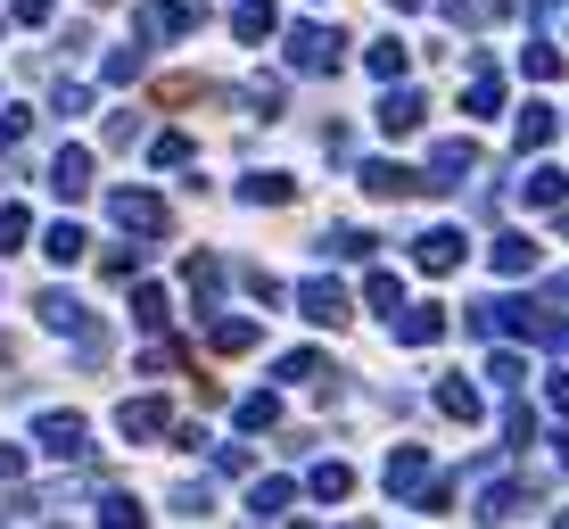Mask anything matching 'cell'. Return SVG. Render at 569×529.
I'll list each match as a JSON object with an SVG mask.
<instances>
[{"label":"cell","instance_id":"8d00e7d4","mask_svg":"<svg viewBox=\"0 0 569 529\" xmlns=\"http://www.w3.org/2000/svg\"><path fill=\"white\" fill-rule=\"evenodd\" d=\"M545 397H553V414H569V373H545Z\"/></svg>","mask_w":569,"mask_h":529},{"label":"cell","instance_id":"484cf974","mask_svg":"<svg viewBox=\"0 0 569 529\" xmlns=\"http://www.w3.org/2000/svg\"><path fill=\"white\" fill-rule=\"evenodd\" d=\"M496 108H503V75L478 67V75H471V116H496Z\"/></svg>","mask_w":569,"mask_h":529},{"label":"cell","instance_id":"d6a6232c","mask_svg":"<svg viewBox=\"0 0 569 529\" xmlns=\"http://www.w3.org/2000/svg\"><path fill=\"white\" fill-rule=\"evenodd\" d=\"M25 125H34L25 108H0V150H17V141H25Z\"/></svg>","mask_w":569,"mask_h":529},{"label":"cell","instance_id":"60d3db41","mask_svg":"<svg viewBox=\"0 0 569 529\" xmlns=\"http://www.w3.org/2000/svg\"><path fill=\"white\" fill-rule=\"evenodd\" d=\"M553 290H561V298H569V273H561V282H553Z\"/></svg>","mask_w":569,"mask_h":529},{"label":"cell","instance_id":"5bb4252c","mask_svg":"<svg viewBox=\"0 0 569 529\" xmlns=\"http://www.w3.org/2000/svg\"><path fill=\"white\" fill-rule=\"evenodd\" d=\"M520 199H529V208H569V174L561 166H536L529 183H520Z\"/></svg>","mask_w":569,"mask_h":529},{"label":"cell","instance_id":"1f68e13d","mask_svg":"<svg viewBox=\"0 0 569 529\" xmlns=\"http://www.w3.org/2000/svg\"><path fill=\"white\" fill-rule=\"evenodd\" d=\"M322 373V356H313V348H297V356H281V380H313Z\"/></svg>","mask_w":569,"mask_h":529},{"label":"cell","instance_id":"9a60e30c","mask_svg":"<svg viewBox=\"0 0 569 529\" xmlns=\"http://www.w3.org/2000/svg\"><path fill=\"white\" fill-rule=\"evenodd\" d=\"M380 132L396 141V132H422V92H388L380 99Z\"/></svg>","mask_w":569,"mask_h":529},{"label":"cell","instance_id":"6da1fadb","mask_svg":"<svg viewBox=\"0 0 569 529\" xmlns=\"http://www.w3.org/2000/svg\"><path fill=\"white\" fill-rule=\"evenodd\" d=\"M339 50H347V34H331V25H297L289 34V67L297 75H331Z\"/></svg>","mask_w":569,"mask_h":529},{"label":"cell","instance_id":"7402d4cb","mask_svg":"<svg viewBox=\"0 0 569 529\" xmlns=\"http://www.w3.org/2000/svg\"><path fill=\"white\" fill-rule=\"evenodd\" d=\"M248 505H257V513H289V505H297V480H257V489H248Z\"/></svg>","mask_w":569,"mask_h":529},{"label":"cell","instance_id":"30bf717a","mask_svg":"<svg viewBox=\"0 0 569 529\" xmlns=\"http://www.w3.org/2000/svg\"><path fill=\"white\" fill-rule=\"evenodd\" d=\"M116 431L125 438H157L166 431V405H157V397H125V405H116Z\"/></svg>","mask_w":569,"mask_h":529},{"label":"cell","instance_id":"7a4b0ae2","mask_svg":"<svg viewBox=\"0 0 569 529\" xmlns=\"http://www.w3.org/2000/svg\"><path fill=\"white\" fill-rule=\"evenodd\" d=\"M108 215H116L125 232H141V240H157V232H166V199H157V190H116Z\"/></svg>","mask_w":569,"mask_h":529},{"label":"cell","instance_id":"5b68a950","mask_svg":"<svg viewBox=\"0 0 569 529\" xmlns=\"http://www.w3.org/2000/svg\"><path fill=\"white\" fill-rule=\"evenodd\" d=\"M364 190H371V199H413V190H429V174H413V166H388V157H371V166H364Z\"/></svg>","mask_w":569,"mask_h":529},{"label":"cell","instance_id":"f1b7e54d","mask_svg":"<svg viewBox=\"0 0 569 529\" xmlns=\"http://www.w3.org/2000/svg\"><path fill=\"white\" fill-rule=\"evenodd\" d=\"M520 67H529L536 83H553V75H561V50H545V42H529V50H520Z\"/></svg>","mask_w":569,"mask_h":529},{"label":"cell","instance_id":"8fae6325","mask_svg":"<svg viewBox=\"0 0 569 529\" xmlns=\"http://www.w3.org/2000/svg\"><path fill=\"white\" fill-rule=\"evenodd\" d=\"M422 489H429L422 447H396V455H388V496H422Z\"/></svg>","mask_w":569,"mask_h":529},{"label":"cell","instance_id":"7bdbcfd3","mask_svg":"<svg viewBox=\"0 0 569 529\" xmlns=\"http://www.w3.org/2000/svg\"><path fill=\"white\" fill-rule=\"evenodd\" d=\"M561 529H569V513H561Z\"/></svg>","mask_w":569,"mask_h":529},{"label":"cell","instance_id":"9c48e42d","mask_svg":"<svg viewBox=\"0 0 569 529\" xmlns=\"http://www.w3.org/2000/svg\"><path fill=\"white\" fill-rule=\"evenodd\" d=\"M297 306H306V322H322V331L347 322V290H339V282H306V290H297Z\"/></svg>","mask_w":569,"mask_h":529},{"label":"cell","instance_id":"3957f363","mask_svg":"<svg viewBox=\"0 0 569 529\" xmlns=\"http://www.w3.org/2000/svg\"><path fill=\"white\" fill-rule=\"evenodd\" d=\"M34 438H42V455H58V463H83V455H92V431H83L74 414H42Z\"/></svg>","mask_w":569,"mask_h":529},{"label":"cell","instance_id":"ab89813d","mask_svg":"<svg viewBox=\"0 0 569 529\" xmlns=\"http://www.w3.org/2000/svg\"><path fill=\"white\" fill-rule=\"evenodd\" d=\"M553 455H561V463H569V431H561V447H553Z\"/></svg>","mask_w":569,"mask_h":529},{"label":"cell","instance_id":"ac0fdd59","mask_svg":"<svg viewBox=\"0 0 569 529\" xmlns=\"http://www.w3.org/2000/svg\"><path fill=\"white\" fill-rule=\"evenodd\" d=\"M512 141H520V150H545V141H553V108H545V99H529V108H520Z\"/></svg>","mask_w":569,"mask_h":529},{"label":"cell","instance_id":"2e32d148","mask_svg":"<svg viewBox=\"0 0 569 529\" xmlns=\"http://www.w3.org/2000/svg\"><path fill=\"white\" fill-rule=\"evenodd\" d=\"M536 257H545V248H536L529 232H503L496 240V273H536Z\"/></svg>","mask_w":569,"mask_h":529},{"label":"cell","instance_id":"603a6c76","mask_svg":"<svg viewBox=\"0 0 569 529\" xmlns=\"http://www.w3.org/2000/svg\"><path fill=\"white\" fill-rule=\"evenodd\" d=\"M404 58H413L404 42H371V58H364V67H371L380 83H396V75H404Z\"/></svg>","mask_w":569,"mask_h":529},{"label":"cell","instance_id":"83f0119b","mask_svg":"<svg viewBox=\"0 0 569 529\" xmlns=\"http://www.w3.org/2000/svg\"><path fill=\"white\" fill-rule=\"evenodd\" d=\"M273 422H281L273 397H239V431H273Z\"/></svg>","mask_w":569,"mask_h":529},{"label":"cell","instance_id":"e0dca14e","mask_svg":"<svg viewBox=\"0 0 569 529\" xmlns=\"http://www.w3.org/2000/svg\"><path fill=\"white\" fill-rule=\"evenodd\" d=\"M239 199H248V208H289L297 183H289V174H248V190H239Z\"/></svg>","mask_w":569,"mask_h":529},{"label":"cell","instance_id":"8992f818","mask_svg":"<svg viewBox=\"0 0 569 529\" xmlns=\"http://www.w3.org/2000/svg\"><path fill=\"white\" fill-rule=\"evenodd\" d=\"M413 257H422V273H454V264H462V232H454V224L422 232V240H413Z\"/></svg>","mask_w":569,"mask_h":529},{"label":"cell","instance_id":"e575fe53","mask_svg":"<svg viewBox=\"0 0 569 529\" xmlns=\"http://www.w3.org/2000/svg\"><path fill=\"white\" fill-rule=\"evenodd\" d=\"M149 157H157V166H182V157H190V132H166V141H157Z\"/></svg>","mask_w":569,"mask_h":529},{"label":"cell","instance_id":"4dcf8cb0","mask_svg":"<svg viewBox=\"0 0 569 529\" xmlns=\"http://www.w3.org/2000/svg\"><path fill=\"white\" fill-rule=\"evenodd\" d=\"M487 380H496V389H520V380H529V364H520V356H487Z\"/></svg>","mask_w":569,"mask_h":529},{"label":"cell","instance_id":"74e56055","mask_svg":"<svg viewBox=\"0 0 569 529\" xmlns=\"http://www.w3.org/2000/svg\"><path fill=\"white\" fill-rule=\"evenodd\" d=\"M50 9H58V0H17V17H25V25H42Z\"/></svg>","mask_w":569,"mask_h":529},{"label":"cell","instance_id":"b9f144b4","mask_svg":"<svg viewBox=\"0 0 569 529\" xmlns=\"http://www.w3.org/2000/svg\"><path fill=\"white\" fill-rule=\"evenodd\" d=\"M347 529H371V521H347Z\"/></svg>","mask_w":569,"mask_h":529},{"label":"cell","instance_id":"44dd1931","mask_svg":"<svg viewBox=\"0 0 569 529\" xmlns=\"http://www.w3.org/2000/svg\"><path fill=\"white\" fill-rule=\"evenodd\" d=\"M364 298H371V306H380V315H388V322H396V315H404V282H396V273H371V282H364Z\"/></svg>","mask_w":569,"mask_h":529},{"label":"cell","instance_id":"836d02e7","mask_svg":"<svg viewBox=\"0 0 569 529\" xmlns=\"http://www.w3.org/2000/svg\"><path fill=\"white\" fill-rule=\"evenodd\" d=\"M132 315H141V322H166V290H132Z\"/></svg>","mask_w":569,"mask_h":529},{"label":"cell","instance_id":"d590c367","mask_svg":"<svg viewBox=\"0 0 569 529\" xmlns=\"http://www.w3.org/2000/svg\"><path fill=\"white\" fill-rule=\"evenodd\" d=\"M25 232H34V224H25V208H0V248H17Z\"/></svg>","mask_w":569,"mask_h":529},{"label":"cell","instance_id":"4fadbf2b","mask_svg":"<svg viewBox=\"0 0 569 529\" xmlns=\"http://www.w3.org/2000/svg\"><path fill=\"white\" fill-rule=\"evenodd\" d=\"M232 34H239V42H273V34H281L273 0H239V9H232Z\"/></svg>","mask_w":569,"mask_h":529},{"label":"cell","instance_id":"d6986e66","mask_svg":"<svg viewBox=\"0 0 569 529\" xmlns=\"http://www.w3.org/2000/svg\"><path fill=\"white\" fill-rule=\"evenodd\" d=\"M83 248H92V240H83V224H50V232H42V257H50V264H74Z\"/></svg>","mask_w":569,"mask_h":529},{"label":"cell","instance_id":"cb8c5ba5","mask_svg":"<svg viewBox=\"0 0 569 529\" xmlns=\"http://www.w3.org/2000/svg\"><path fill=\"white\" fill-rule=\"evenodd\" d=\"M306 489H313V496H331V505H339V496L355 489V472H347V463H313V480H306Z\"/></svg>","mask_w":569,"mask_h":529},{"label":"cell","instance_id":"52a82bcc","mask_svg":"<svg viewBox=\"0 0 569 529\" xmlns=\"http://www.w3.org/2000/svg\"><path fill=\"white\" fill-rule=\"evenodd\" d=\"M50 190L58 199H83V190H92V150H58L50 157Z\"/></svg>","mask_w":569,"mask_h":529},{"label":"cell","instance_id":"d4e9b609","mask_svg":"<svg viewBox=\"0 0 569 529\" xmlns=\"http://www.w3.org/2000/svg\"><path fill=\"white\" fill-rule=\"evenodd\" d=\"M438 405H446L454 422H478V389H471V380H446V389H438Z\"/></svg>","mask_w":569,"mask_h":529},{"label":"cell","instance_id":"7c38bea8","mask_svg":"<svg viewBox=\"0 0 569 529\" xmlns=\"http://www.w3.org/2000/svg\"><path fill=\"white\" fill-rule=\"evenodd\" d=\"M388 331H396L404 348H429V340H438V331H446V315H438V306H404V315L388 322Z\"/></svg>","mask_w":569,"mask_h":529},{"label":"cell","instance_id":"f546056e","mask_svg":"<svg viewBox=\"0 0 569 529\" xmlns=\"http://www.w3.org/2000/svg\"><path fill=\"white\" fill-rule=\"evenodd\" d=\"M322 248H331V257H371V232H355V224H339V232H331V240H322Z\"/></svg>","mask_w":569,"mask_h":529},{"label":"cell","instance_id":"4316f807","mask_svg":"<svg viewBox=\"0 0 569 529\" xmlns=\"http://www.w3.org/2000/svg\"><path fill=\"white\" fill-rule=\"evenodd\" d=\"M141 521H149V513L132 505V496H108V505H99V529H141Z\"/></svg>","mask_w":569,"mask_h":529},{"label":"cell","instance_id":"ffe728a7","mask_svg":"<svg viewBox=\"0 0 569 529\" xmlns=\"http://www.w3.org/2000/svg\"><path fill=\"white\" fill-rule=\"evenodd\" d=\"M206 340H215L223 356H239V348H257V322H248V315H223L215 331H206Z\"/></svg>","mask_w":569,"mask_h":529},{"label":"cell","instance_id":"ba28073f","mask_svg":"<svg viewBox=\"0 0 569 529\" xmlns=\"http://www.w3.org/2000/svg\"><path fill=\"white\" fill-rule=\"evenodd\" d=\"M520 513H529V489H520V480H496V489L478 496V521H487V529H503V521H520Z\"/></svg>","mask_w":569,"mask_h":529},{"label":"cell","instance_id":"f35d334b","mask_svg":"<svg viewBox=\"0 0 569 529\" xmlns=\"http://www.w3.org/2000/svg\"><path fill=\"white\" fill-rule=\"evenodd\" d=\"M17 472H25V455H17V447H0V480H17Z\"/></svg>","mask_w":569,"mask_h":529},{"label":"cell","instance_id":"277c9868","mask_svg":"<svg viewBox=\"0 0 569 529\" xmlns=\"http://www.w3.org/2000/svg\"><path fill=\"white\" fill-rule=\"evenodd\" d=\"M462 174H478V150L471 141H438L429 150V190H462Z\"/></svg>","mask_w":569,"mask_h":529}]
</instances>
